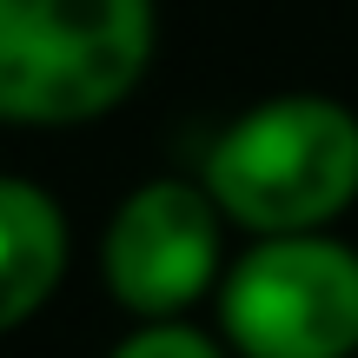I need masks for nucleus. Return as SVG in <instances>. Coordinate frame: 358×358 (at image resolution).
<instances>
[{
	"instance_id": "1",
	"label": "nucleus",
	"mask_w": 358,
	"mask_h": 358,
	"mask_svg": "<svg viewBox=\"0 0 358 358\" xmlns=\"http://www.w3.org/2000/svg\"><path fill=\"white\" fill-rule=\"evenodd\" d=\"M199 186L252 239L325 232L358 199V113L332 93H272L206 146Z\"/></svg>"
},
{
	"instance_id": "2",
	"label": "nucleus",
	"mask_w": 358,
	"mask_h": 358,
	"mask_svg": "<svg viewBox=\"0 0 358 358\" xmlns=\"http://www.w3.org/2000/svg\"><path fill=\"white\" fill-rule=\"evenodd\" d=\"M159 47L153 0H0V120L87 127L133 100Z\"/></svg>"
},
{
	"instance_id": "3",
	"label": "nucleus",
	"mask_w": 358,
	"mask_h": 358,
	"mask_svg": "<svg viewBox=\"0 0 358 358\" xmlns=\"http://www.w3.org/2000/svg\"><path fill=\"white\" fill-rule=\"evenodd\" d=\"M219 332L239 358H352L358 252L332 232L252 239L219 279Z\"/></svg>"
},
{
	"instance_id": "4",
	"label": "nucleus",
	"mask_w": 358,
	"mask_h": 358,
	"mask_svg": "<svg viewBox=\"0 0 358 358\" xmlns=\"http://www.w3.org/2000/svg\"><path fill=\"white\" fill-rule=\"evenodd\" d=\"M219 226L226 213L199 179H146L113 206L100 239L106 292L140 325L186 319L226 272H219Z\"/></svg>"
},
{
	"instance_id": "5",
	"label": "nucleus",
	"mask_w": 358,
	"mask_h": 358,
	"mask_svg": "<svg viewBox=\"0 0 358 358\" xmlns=\"http://www.w3.org/2000/svg\"><path fill=\"white\" fill-rule=\"evenodd\" d=\"M66 213L47 186L0 173V338L20 332L66 279Z\"/></svg>"
},
{
	"instance_id": "6",
	"label": "nucleus",
	"mask_w": 358,
	"mask_h": 358,
	"mask_svg": "<svg viewBox=\"0 0 358 358\" xmlns=\"http://www.w3.org/2000/svg\"><path fill=\"white\" fill-rule=\"evenodd\" d=\"M106 358H226V345L186 319H153V325H133Z\"/></svg>"
}]
</instances>
